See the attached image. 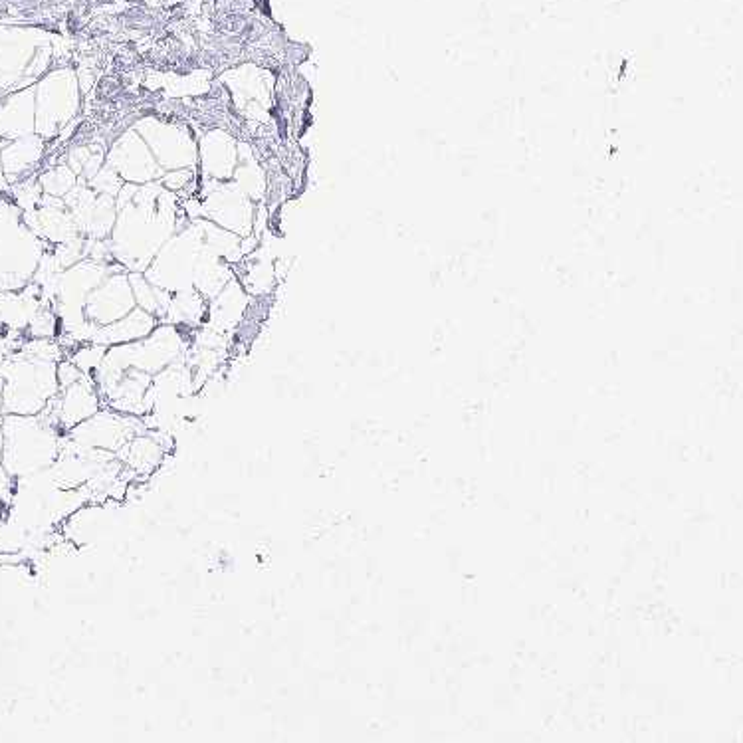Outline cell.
Here are the masks:
<instances>
[{
    "label": "cell",
    "instance_id": "obj_6",
    "mask_svg": "<svg viewBox=\"0 0 743 743\" xmlns=\"http://www.w3.org/2000/svg\"><path fill=\"white\" fill-rule=\"evenodd\" d=\"M2 450H4V434H2V425H0V464H2Z\"/></svg>",
    "mask_w": 743,
    "mask_h": 743
},
{
    "label": "cell",
    "instance_id": "obj_5",
    "mask_svg": "<svg viewBox=\"0 0 743 743\" xmlns=\"http://www.w3.org/2000/svg\"><path fill=\"white\" fill-rule=\"evenodd\" d=\"M155 329V318L149 312L135 310L129 312L113 323L106 325L100 335H96V341L102 345H125V343H135L149 335Z\"/></svg>",
    "mask_w": 743,
    "mask_h": 743
},
{
    "label": "cell",
    "instance_id": "obj_1",
    "mask_svg": "<svg viewBox=\"0 0 743 743\" xmlns=\"http://www.w3.org/2000/svg\"><path fill=\"white\" fill-rule=\"evenodd\" d=\"M0 425L4 434L2 468L12 478L38 474L56 462L66 432L46 413L42 417L10 415Z\"/></svg>",
    "mask_w": 743,
    "mask_h": 743
},
{
    "label": "cell",
    "instance_id": "obj_2",
    "mask_svg": "<svg viewBox=\"0 0 743 743\" xmlns=\"http://www.w3.org/2000/svg\"><path fill=\"white\" fill-rule=\"evenodd\" d=\"M141 430H145L141 419L117 413L104 405L94 417L68 430L66 438L86 448L117 454L127 444V440Z\"/></svg>",
    "mask_w": 743,
    "mask_h": 743
},
{
    "label": "cell",
    "instance_id": "obj_7",
    "mask_svg": "<svg viewBox=\"0 0 743 743\" xmlns=\"http://www.w3.org/2000/svg\"><path fill=\"white\" fill-rule=\"evenodd\" d=\"M4 411V395H2V391H0V413Z\"/></svg>",
    "mask_w": 743,
    "mask_h": 743
},
{
    "label": "cell",
    "instance_id": "obj_3",
    "mask_svg": "<svg viewBox=\"0 0 743 743\" xmlns=\"http://www.w3.org/2000/svg\"><path fill=\"white\" fill-rule=\"evenodd\" d=\"M173 438V432L145 428L127 440V444L117 452V458L133 482L147 480L165 464L171 450L167 442L173 444Z\"/></svg>",
    "mask_w": 743,
    "mask_h": 743
},
{
    "label": "cell",
    "instance_id": "obj_4",
    "mask_svg": "<svg viewBox=\"0 0 743 743\" xmlns=\"http://www.w3.org/2000/svg\"><path fill=\"white\" fill-rule=\"evenodd\" d=\"M54 413H46L62 432L72 430L74 426L94 417L102 407L104 399L92 379L82 377L80 381L62 389L58 397L50 403Z\"/></svg>",
    "mask_w": 743,
    "mask_h": 743
}]
</instances>
